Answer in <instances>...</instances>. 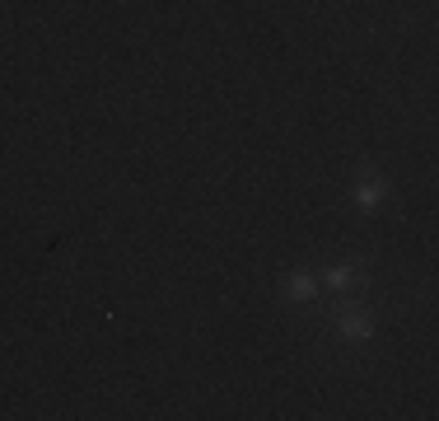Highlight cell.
I'll use <instances>...</instances> for the list:
<instances>
[{"label": "cell", "mask_w": 439, "mask_h": 421, "mask_svg": "<svg viewBox=\"0 0 439 421\" xmlns=\"http://www.w3.org/2000/svg\"><path fill=\"white\" fill-rule=\"evenodd\" d=\"M360 202L364 206H378V202H383V183L369 178V173H360Z\"/></svg>", "instance_id": "obj_1"}, {"label": "cell", "mask_w": 439, "mask_h": 421, "mask_svg": "<svg viewBox=\"0 0 439 421\" xmlns=\"http://www.w3.org/2000/svg\"><path fill=\"white\" fill-rule=\"evenodd\" d=\"M290 295L309 300V295H314V281H309V276H290Z\"/></svg>", "instance_id": "obj_2"}]
</instances>
